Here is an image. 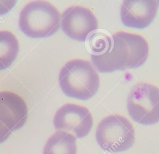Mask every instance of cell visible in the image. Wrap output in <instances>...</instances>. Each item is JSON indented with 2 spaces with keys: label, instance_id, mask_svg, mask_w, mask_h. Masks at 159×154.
<instances>
[{
  "label": "cell",
  "instance_id": "6da1fadb",
  "mask_svg": "<svg viewBox=\"0 0 159 154\" xmlns=\"http://www.w3.org/2000/svg\"><path fill=\"white\" fill-rule=\"evenodd\" d=\"M149 46L139 34L119 31L112 36L107 50L101 54L92 55L91 60L100 72L139 67L146 61Z\"/></svg>",
  "mask_w": 159,
  "mask_h": 154
},
{
  "label": "cell",
  "instance_id": "7a4b0ae2",
  "mask_svg": "<svg viewBox=\"0 0 159 154\" xmlns=\"http://www.w3.org/2000/svg\"><path fill=\"white\" fill-rule=\"evenodd\" d=\"M60 86L65 95L81 100L93 97L99 87V77L89 61L74 59L61 68L58 76Z\"/></svg>",
  "mask_w": 159,
  "mask_h": 154
},
{
  "label": "cell",
  "instance_id": "3957f363",
  "mask_svg": "<svg viewBox=\"0 0 159 154\" xmlns=\"http://www.w3.org/2000/svg\"><path fill=\"white\" fill-rule=\"evenodd\" d=\"M60 14L57 8L47 1H34L21 10L19 26L21 31L31 38L51 36L60 28Z\"/></svg>",
  "mask_w": 159,
  "mask_h": 154
},
{
  "label": "cell",
  "instance_id": "277c9868",
  "mask_svg": "<svg viewBox=\"0 0 159 154\" xmlns=\"http://www.w3.org/2000/svg\"><path fill=\"white\" fill-rule=\"evenodd\" d=\"M96 140L105 151L122 152L134 145L135 140V130L132 123L125 117L111 114L102 119L98 125Z\"/></svg>",
  "mask_w": 159,
  "mask_h": 154
},
{
  "label": "cell",
  "instance_id": "5b68a950",
  "mask_svg": "<svg viewBox=\"0 0 159 154\" xmlns=\"http://www.w3.org/2000/svg\"><path fill=\"white\" fill-rule=\"evenodd\" d=\"M129 114L143 125L159 122V88L148 83L141 82L131 89L127 101Z\"/></svg>",
  "mask_w": 159,
  "mask_h": 154
},
{
  "label": "cell",
  "instance_id": "8992f818",
  "mask_svg": "<svg viewBox=\"0 0 159 154\" xmlns=\"http://www.w3.org/2000/svg\"><path fill=\"white\" fill-rule=\"evenodd\" d=\"M93 124V116L84 106L68 103L60 107L53 117L56 130L73 133L78 138L86 137Z\"/></svg>",
  "mask_w": 159,
  "mask_h": 154
},
{
  "label": "cell",
  "instance_id": "52a82bcc",
  "mask_svg": "<svg viewBox=\"0 0 159 154\" xmlns=\"http://www.w3.org/2000/svg\"><path fill=\"white\" fill-rule=\"evenodd\" d=\"M61 25L62 30L71 38L84 41L91 32L98 29V20L88 8L74 5L62 13Z\"/></svg>",
  "mask_w": 159,
  "mask_h": 154
},
{
  "label": "cell",
  "instance_id": "ba28073f",
  "mask_svg": "<svg viewBox=\"0 0 159 154\" xmlns=\"http://www.w3.org/2000/svg\"><path fill=\"white\" fill-rule=\"evenodd\" d=\"M158 5L154 0H125L120 9L122 24L129 27L143 29L154 19Z\"/></svg>",
  "mask_w": 159,
  "mask_h": 154
},
{
  "label": "cell",
  "instance_id": "9c48e42d",
  "mask_svg": "<svg viewBox=\"0 0 159 154\" xmlns=\"http://www.w3.org/2000/svg\"><path fill=\"white\" fill-rule=\"evenodd\" d=\"M27 115V106L22 97L11 91H0V120L11 131L20 129Z\"/></svg>",
  "mask_w": 159,
  "mask_h": 154
},
{
  "label": "cell",
  "instance_id": "30bf717a",
  "mask_svg": "<svg viewBox=\"0 0 159 154\" xmlns=\"http://www.w3.org/2000/svg\"><path fill=\"white\" fill-rule=\"evenodd\" d=\"M76 137L64 131H57L46 142L42 154H76Z\"/></svg>",
  "mask_w": 159,
  "mask_h": 154
},
{
  "label": "cell",
  "instance_id": "8fae6325",
  "mask_svg": "<svg viewBox=\"0 0 159 154\" xmlns=\"http://www.w3.org/2000/svg\"><path fill=\"white\" fill-rule=\"evenodd\" d=\"M19 49V42L16 36L9 31L0 30V70L12 64Z\"/></svg>",
  "mask_w": 159,
  "mask_h": 154
},
{
  "label": "cell",
  "instance_id": "7c38bea8",
  "mask_svg": "<svg viewBox=\"0 0 159 154\" xmlns=\"http://www.w3.org/2000/svg\"><path fill=\"white\" fill-rule=\"evenodd\" d=\"M111 41L110 38L104 34L96 33L93 34L89 40V47L94 53L104 52L109 44ZM99 55V54H98Z\"/></svg>",
  "mask_w": 159,
  "mask_h": 154
},
{
  "label": "cell",
  "instance_id": "4fadbf2b",
  "mask_svg": "<svg viewBox=\"0 0 159 154\" xmlns=\"http://www.w3.org/2000/svg\"><path fill=\"white\" fill-rule=\"evenodd\" d=\"M11 132L12 131L0 120V143L6 140Z\"/></svg>",
  "mask_w": 159,
  "mask_h": 154
}]
</instances>
